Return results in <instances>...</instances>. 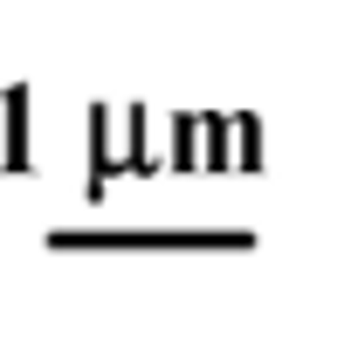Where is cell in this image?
Masks as SVG:
<instances>
[]
</instances>
